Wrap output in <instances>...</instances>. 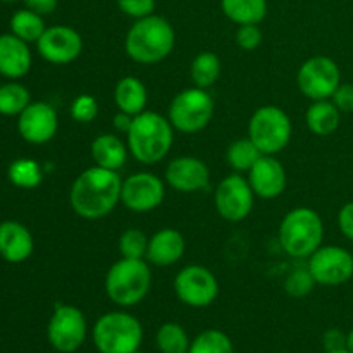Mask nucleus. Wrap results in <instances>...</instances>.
I'll use <instances>...</instances> for the list:
<instances>
[{
    "label": "nucleus",
    "instance_id": "obj_32",
    "mask_svg": "<svg viewBox=\"0 0 353 353\" xmlns=\"http://www.w3.org/2000/svg\"><path fill=\"white\" fill-rule=\"evenodd\" d=\"M188 353H234L233 341L219 330H205L192 341Z\"/></svg>",
    "mask_w": 353,
    "mask_h": 353
},
{
    "label": "nucleus",
    "instance_id": "obj_35",
    "mask_svg": "<svg viewBox=\"0 0 353 353\" xmlns=\"http://www.w3.org/2000/svg\"><path fill=\"white\" fill-rule=\"evenodd\" d=\"M97 116H99V102H97L95 97L88 95V93H83V95H78L72 100L71 117L76 123L88 124Z\"/></svg>",
    "mask_w": 353,
    "mask_h": 353
},
{
    "label": "nucleus",
    "instance_id": "obj_41",
    "mask_svg": "<svg viewBox=\"0 0 353 353\" xmlns=\"http://www.w3.org/2000/svg\"><path fill=\"white\" fill-rule=\"evenodd\" d=\"M23 2L26 9L33 10L40 16H47L57 9V0H23Z\"/></svg>",
    "mask_w": 353,
    "mask_h": 353
},
{
    "label": "nucleus",
    "instance_id": "obj_23",
    "mask_svg": "<svg viewBox=\"0 0 353 353\" xmlns=\"http://www.w3.org/2000/svg\"><path fill=\"white\" fill-rule=\"evenodd\" d=\"M114 102H116L117 110H121V112L138 116V114L147 110V86L137 76H124L117 81L116 88H114Z\"/></svg>",
    "mask_w": 353,
    "mask_h": 353
},
{
    "label": "nucleus",
    "instance_id": "obj_29",
    "mask_svg": "<svg viewBox=\"0 0 353 353\" xmlns=\"http://www.w3.org/2000/svg\"><path fill=\"white\" fill-rule=\"evenodd\" d=\"M9 181L23 190H33L43 181V169L34 159H16L7 169Z\"/></svg>",
    "mask_w": 353,
    "mask_h": 353
},
{
    "label": "nucleus",
    "instance_id": "obj_25",
    "mask_svg": "<svg viewBox=\"0 0 353 353\" xmlns=\"http://www.w3.org/2000/svg\"><path fill=\"white\" fill-rule=\"evenodd\" d=\"M221 9L238 26L261 24L268 16V0H221Z\"/></svg>",
    "mask_w": 353,
    "mask_h": 353
},
{
    "label": "nucleus",
    "instance_id": "obj_6",
    "mask_svg": "<svg viewBox=\"0 0 353 353\" xmlns=\"http://www.w3.org/2000/svg\"><path fill=\"white\" fill-rule=\"evenodd\" d=\"M92 336L100 353H134L143 341V327L133 314L112 310L97 319Z\"/></svg>",
    "mask_w": 353,
    "mask_h": 353
},
{
    "label": "nucleus",
    "instance_id": "obj_5",
    "mask_svg": "<svg viewBox=\"0 0 353 353\" xmlns=\"http://www.w3.org/2000/svg\"><path fill=\"white\" fill-rule=\"evenodd\" d=\"M283 252L293 259H309L324 240V223L310 207H296L283 217L278 231Z\"/></svg>",
    "mask_w": 353,
    "mask_h": 353
},
{
    "label": "nucleus",
    "instance_id": "obj_33",
    "mask_svg": "<svg viewBox=\"0 0 353 353\" xmlns=\"http://www.w3.org/2000/svg\"><path fill=\"white\" fill-rule=\"evenodd\" d=\"M148 250V236L138 228H130L119 236V254L124 259H145Z\"/></svg>",
    "mask_w": 353,
    "mask_h": 353
},
{
    "label": "nucleus",
    "instance_id": "obj_13",
    "mask_svg": "<svg viewBox=\"0 0 353 353\" xmlns=\"http://www.w3.org/2000/svg\"><path fill=\"white\" fill-rule=\"evenodd\" d=\"M307 268L317 285L340 286L353 276V255L338 245H321L309 259Z\"/></svg>",
    "mask_w": 353,
    "mask_h": 353
},
{
    "label": "nucleus",
    "instance_id": "obj_12",
    "mask_svg": "<svg viewBox=\"0 0 353 353\" xmlns=\"http://www.w3.org/2000/svg\"><path fill=\"white\" fill-rule=\"evenodd\" d=\"M174 292L185 305L203 309L216 302L219 281L216 274L203 265H186L176 274Z\"/></svg>",
    "mask_w": 353,
    "mask_h": 353
},
{
    "label": "nucleus",
    "instance_id": "obj_34",
    "mask_svg": "<svg viewBox=\"0 0 353 353\" xmlns=\"http://www.w3.org/2000/svg\"><path fill=\"white\" fill-rule=\"evenodd\" d=\"M316 279L310 274L309 268H296L286 276L285 279V292L293 299H303L309 295L316 286Z\"/></svg>",
    "mask_w": 353,
    "mask_h": 353
},
{
    "label": "nucleus",
    "instance_id": "obj_24",
    "mask_svg": "<svg viewBox=\"0 0 353 353\" xmlns=\"http://www.w3.org/2000/svg\"><path fill=\"white\" fill-rule=\"evenodd\" d=\"M341 121V110L333 100H316L305 112L307 128L317 137H330L338 130Z\"/></svg>",
    "mask_w": 353,
    "mask_h": 353
},
{
    "label": "nucleus",
    "instance_id": "obj_46",
    "mask_svg": "<svg viewBox=\"0 0 353 353\" xmlns=\"http://www.w3.org/2000/svg\"><path fill=\"white\" fill-rule=\"evenodd\" d=\"M134 353H141V352H140V350H138V352H134Z\"/></svg>",
    "mask_w": 353,
    "mask_h": 353
},
{
    "label": "nucleus",
    "instance_id": "obj_18",
    "mask_svg": "<svg viewBox=\"0 0 353 353\" xmlns=\"http://www.w3.org/2000/svg\"><path fill=\"white\" fill-rule=\"evenodd\" d=\"M247 174L248 183L259 199H278L288 185L285 165L276 159V155H262Z\"/></svg>",
    "mask_w": 353,
    "mask_h": 353
},
{
    "label": "nucleus",
    "instance_id": "obj_37",
    "mask_svg": "<svg viewBox=\"0 0 353 353\" xmlns=\"http://www.w3.org/2000/svg\"><path fill=\"white\" fill-rule=\"evenodd\" d=\"M116 2L121 12L133 19L150 16L155 10V0H116Z\"/></svg>",
    "mask_w": 353,
    "mask_h": 353
},
{
    "label": "nucleus",
    "instance_id": "obj_44",
    "mask_svg": "<svg viewBox=\"0 0 353 353\" xmlns=\"http://www.w3.org/2000/svg\"><path fill=\"white\" fill-rule=\"evenodd\" d=\"M326 353H352V352L347 350V348H343V350H334V352H326Z\"/></svg>",
    "mask_w": 353,
    "mask_h": 353
},
{
    "label": "nucleus",
    "instance_id": "obj_36",
    "mask_svg": "<svg viewBox=\"0 0 353 353\" xmlns=\"http://www.w3.org/2000/svg\"><path fill=\"white\" fill-rule=\"evenodd\" d=\"M262 30L259 24H241L236 30V45L241 50L252 52L261 47Z\"/></svg>",
    "mask_w": 353,
    "mask_h": 353
},
{
    "label": "nucleus",
    "instance_id": "obj_45",
    "mask_svg": "<svg viewBox=\"0 0 353 353\" xmlns=\"http://www.w3.org/2000/svg\"><path fill=\"white\" fill-rule=\"evenodd\" d=\"M0 2H17V0H0Z\"/></svg>",
    "mask_w": 353,
    "mask_h": 353
},
{
    "label": "nucleus",
    "instance_id": "obj_1",
    "mask_svg": "<svg viewBox=\"0 0 353 353\" xmlns=\"http://www.w3.org/2000/svg\"><path fill=\"white\" fill-rule=\"evenodd\" d=\"M121 190L123 179L119 172L92 165L72 181L69 203L81 219H103L121 203Z\"/></svg>",
    "mask_w": 353,
    "mask_h": 353
},
{
    "label": "nucleus",
    "instance_id": "obj_43",
    "mask_svg": "<svg viewBox=\"0 0 353 353\" xmlns=\"http://www.w3.org/2000/svg\"><path fill=\"white\" fill-rule=\"evenodd\" d=\"M347 350H350L353 353V330L347 334Z\"/></svg>",
    "mask_w": 353,
    "mask_h": 353
},
{
    "label": "nucleus",
    "instance_id": "obj_8",
    "mask_svg": "<svg viewBox=\"0 0 353 353\" xmlns=\"http://www.w3.org/2000/svg\"><path fill=\"white\" fill-rule=\"evenodd\" d=\"M292 133V119L278 105L259 107L248 121V138L264 155H276L285 150Z\"/></svg>",
    "mask_w": 353,
    "mask_h": 353
},
{
    "label": "nucleus",
    "instance_id": "obj_28",
    "mask_svg": "<svg viewBox=\"0 0 353 353\" xmlns=\"http://www.w3.org/2000/svg\"><path fill=\"white\" fill-rule=\"evenodd\" d=\"M193 85L199 88H210L221 76V59L214 52H200L190 65Z\"/></svg>",
    "mask_w": 353,
    "mask_h": 353
},
{
    "label": "nucleus",
    "instance_id": "obj_42",
    "mask_svg": "<svg viewBox=\"0 0 353 353\" xmlns=\"http://www.w3.org/2000/svg\"><path fill=\"white\" fill-rule=\"evenodd\" d=\"M133 117L134 116H130V114L126 112H117L116 116H114V128H116L117 133H124L128 134V131H130L131 124H133Z\"/></svg>",
    "mask_w": 353,
    "mask_h": 353
},
{
    "label": "nucleus",
    "instance_id": "obj_7",
    "mask_svg": "<svg viewBox=\"0 0 353 353\" xmlns=\"http://www.w3.org/2000/svg\"><path fill=\"white\" fill-rule=\"evenodd\" d=\"M216 110L212 95L205 88L192 86L172 99L168 110V119L171 121L174 131L185 134H195L205 130L210 124Z\"/></svg>",
    "mask_w": 353,
    "mask_h": 353
},
{
    "label": "nucleus",
    "instance_id": "obj_3",
    "mask_svg": "<svg viewBox=\"0 0 353 353\" xmlns=\"http://www.w3.org/2000/svg\"><path fill=\"white\" fill-rule=\"evenodd\" d=\"M174 141L171 121L154 110H145L133 117L126 134V145L131 157L140 164L154 165L164 161Z\"/></svg>",
    "mask_w": 353,
    "mask_h": 353
},
{
    "label": "nucleus",
    "instance_id": "obj_16",
    "mask_svg": "<svg viewBox=\"0 0 353 353\" xmlns=\"http://www.w3.org/2000/svg\"><path fill=\"white\" fill-rule=\"evenodd\" d=\"M164 179L172 190L179 193L203 192L210 185V169L202 159L181 155L169 162Z\"/></svg>",
    "mask_w": 353,
    "mask_h": 353
},
{
    "label": "nucleus",
    "instance_id": "obj_22",
    "mask_svg": "<svg viewBox=\"0 0 353 353\" xmlns=\"http://www.w3.org/2000/svg\"><path fill=\"white\" fill-rule=\"evenodd\" d=\"M90 152H92V159L95 165L117 172H119L121 168H124L128 161V154H130L128 145L117 134L110 133L99 134L92 141Z\"/></svg>",
    "mask_w": 353,
    "mask_h": 353
},
{
    "label": "nucleus",
    "instance_id": "obj_20",
    "mask_svg": "<svg viewBox=\"0 0 353 353\" xmlns=\"http://www.w3.org/2000/svg\"><path fill=\"white\" fill-rule=\"evenodd\" d=\"M34 240L31 231L17 221L0 223V257L9 264H21L31 257Z\"/></svg>",
    "mask_w": 353,
    "mask_h": 353
},
{
    "label": "nucleus",
    "instance_id": "obj_31",
    "mask_svg": "<svg viewBox=\"0 0 353 353\" xmlns=\"http://www.w3.org/2000/svg\"><path fill=\"white\" fill-rule=\"evenodd\" d=\"M30 103L31 95L24 85L16 81L0 85V114L2 116H19Z\"/></svg>",
    "mask_w": 353,
    "mask_h": 353
},
{
    "label": "nucleus",
    "instance_id": "obj_4",
    "mask_svg": "<svg viewBox=\"0 0 353 353\" xmlns=\"http://www.w3.org/2000/svg\"><path fill=\"white\" fill-rule=\"evenodd\" d=\"M105 293L119 307H134L152 288L150 264L145 259H119L105 274Z\"/></svg>",
    "mask_w": 353,
    "mask_h": 353
},
{
    "label": "nucleus",
    "instance_id": "obj_17",
    "mask_svg": "<svg viewBox=\"0 0 353 353\" xmlns=\"http://www.w3.org/2000/svg\"><path fill=\"white\" fill-rule=\"evenodd\" d=\"M17 117V131L31 145L47 143L57 133L59 116L47 102H31Z\"/></svg>",
    "mask_w": 353,
    "mask_h": 353
},
{
    "label": "nucleus",
    "instance_id": "obj_15",
    "mask_svg": "<svg viewBox=\"0 0 353 353\" xmlns=\"http://www.w3.org/2000/svg\"><path fill=\"white\" fill-rule=\"evenodd\" d=\"M38 54L54 65H65L74 62L83 52V38L74 28L55 24L45 30L37 41Z\"/></svg>",
    "mask_w": 353,
    "mask_h": 353
},
{
    "label": "nucleus",
    "instance_id": "obj_21",
    "mask_svg": "<svg viewBox=\"0 0 353 353\" xmlns=\"http://www.w3.org/2000/svg\"><path fill=\"white\" fill-rule=\"evenodd\" d=\"M24 40L12 33L0 34V74L9 79H19L31 69V50Z\"/></svg>",
    "mask_w": 353,
    "mask_h": 353
},
{
    "label": "nucleus",
    "instance_id": "obj_39",
    "mask_svg": "<svg viewBox=\"0 0 353 353\" xmlns=\"http://www.w3.org/2000/svg\"><path fill=\"white\" fill-rule=\"evenodd\" d=\"M338 226H340L341 234L353 241V202L345 203L340 209V212H338Z\"/></svg>",
    "mask_w": 353,
    "mask_h": 353
},
{
    "label": "nucleus",
    "instance_id": "obj_11",
    "mask_svg": "<svg viewBox=\"0 0 353 353\" xmlns=\"http://www.w3.org/2000/svg\"><path fill=\"white\" fill-rule=\"evenodd\" d=\"M85 314L74 305L59 303L47 326V338L52 348L61 353H72L81 348L86 340Z\"/></svg>",
    "mask_w": 353,
    "mask_h": 353
},
{
    "label": "nucleus",
    "instance_id": "obj_47",
    "mask_svg": "<svg viewBox=\"0 0 353 353\" xmlns=\"http://www.w3.org/2000/svg\"><path fill=\"white\" fill-rule=\"evenodd\" d=\"M0 76H2V74H0Z\"/></svg>",
    "mask_w": 353,
    "mask_h": 353
},
{
    "label": "nucleus",
    "instance_id": "obj_26",
    "mask_svg": "<svg viewBox=\"0 0 353 353\" xmlns=\"http://www.w3.org/2000/svg\"><path fill=\"white\" fill-rule=\"evenodd\" d=\"M45 30H47V26H45L43 16L30 9L17 10L10 17V33L16 34L26 43H37L41 34L45 33Z\"/></svg>",
    "mask_w": 353,
    "mask_h": 353
},
{
    "label": "nucleus",
    "instance_id": "obj_9",
    "mask_svg": "<svg viewBox=\"0 0 353 353\" xmlns=\"http://www.w3.org/2000/svg\"><path fill=\"white\" fill-rule=\"evenodd\" d=\"M299 90L309 100H330L341 85V71L333 59L326 55L310 57L296 72Z\"/></svg>",
    "mask_w": 353,
    "mask_h": 353
},
{
    "label": "nucleus",
    "instance_id": "obj_2",
    "mask_svg": "<svg viewBox=\"0 0 353 353\" xmlns=\"http://www.w3.org/2000/svg\"><path fill=\"white\" fill-rule=\"evenodd\" d=\"M176 45V31L165 17L150 14L134 19L124 38V50L137 64H159L171 55Z\"/></svg>",
    "mask_w": 353,
    "mask_h": 353
},
{
    "label": "nucleus",
    "instance_id": "obj_19",
    "mask_svg": "<svg viewBox=\"0 0 353 353\" xmlns=\"http://www.w3.org/2000/svg\"><path fill=\"white\" fill-rule=\"evenodd\" d=\"M186 250L183 234L174 228H162L148 238V250L145 261L155 268H171L178 264Z\"/></svg>",
    "mask_w": 353,
    "mask_h": 353
},
{
    "label": "nucleus",
    "instance_id": "obj_30",
    "mask_svg": "<svg viewBox=\"0 0 353 353\" xmlns=\"http://www.w3.org/2000/svg\"><path fill=\"white\" fill-rule=\"evenodd\" d=\"M155 341L161 353H188L190 345H192L188 333L178 323L162 324L159 327Z\"/></svg>",
    "mask_w": 353,
    "mask_h": 353
},
{
    "label": "nucleus",
    "instance_id": "obj_14",
    "mask_svg": "<svg viewBox=\"0 0 353 353\" xmlns=\"http://www.w3.org/2000/svg\"><path fill=\"white\" fill-rule=\"evenodd\" d=\"M165 199V185L154 172H134L123 179L121 203L131 212H152Z\"/></svg>",
    "mask_w": 353,
    "mask_h": 353
},
{
    "label": "nucleus",
    "instance_id": "obj_40",
    "mask_svg": "<svg viewBox=\"0 0 353 353\" xmlns=\"http://www.w3.org/2000/svg\"><path fill=\"white\" fill-rule=\"evenodd\" d=\"M323 345L324 348H326V352L343 350V348H347V334L341 330H336V327L327 330L326 333H324Z\"/></svg>",
    "mask_w": 353,
    "mask_h": 353
},
{
    "label": "nucleus",
    "instance_id": "obj_27",
    "mask_svg": "<svg viewBox=\"0 0 353 353\" xmlns=\"http://www.w3.org/2000/svg\"><path fill=\"white\" fill-rule=\"evenodd\" d=\"M262 152L259 150L257 145L250 140V138H240V140L233 141L226 150V161L228 165L233 169L234 172H248L255 165V162L262 157Z\"/></svg>",
    "mask_w": 353,
    "mask_h": 353
},
{
    "label": "nucleus",
    "instance_id": "obj_38",
    "mask_svg": "<svg viewBox=\"0 0 353 353\" xmlns=\"http://www.w3.org/2000/svg\"><path fill=\"white\" fill-rule=\"evenodd\" d=\"M334 105L341 110V114L353 112V85L352 83H341L336 88L334 95L331 97Z\"/></svg>",
    "mask_w": 353,
    "mask_h": 353
},
{
    "label": "nucleus",
    "instance_id": "obj_10",
    "mask_svg": "<svg viewBox=\"0 0 353 353\" xmlns=\"http://www.w3.org/2000/svg\"><path fill=\"white\" fill-rule=\"evenodd\" d=\"M255 193L247 176L240 172L226 176L214 190V205L217 214L228 223H241L254 209Z\"/></svg>",
    "mask_w": 353,
    "mask_h": 353
}]
</instances>
